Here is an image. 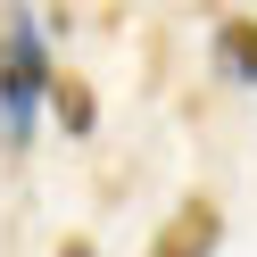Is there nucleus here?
Returning a JSON list of instances; mask_svg holds the SVG:
<instances>
[{
    "mask_svg": "<svg viewBox=\"0 0 257 257\" xmlns=\"http://www.w3.org/2000/svg\"><path fill=\"white\" fill-rule=\"evenodd\" d=\"M207 50H216V75L240 91H257V17L249 9H232V17H216V34H207Z\"/></svg>",
    "mask_w": 257,
    "mask_h": 257,
    "instance_id": "nucleus-3",
    "label": "nucleus"
},
{
    "mask_svg": "<svg viewBox=\"0 0 257 257\" xmlns=\"http://www.w3.org/2000/svg\"><path fill=\"white\" fill-rule=\"evenodd\" d=\"M216 240H224V207L216 199H183L166 224H158L150 257H216Z\"/></svg>",
    "mask_w": 257,
    "mask_h": 257,
    "instance_id": "nucleus-2",
    "label": "nucleus"
},
{
    "mask_svg": "<svg viewBox=\"0 0 257 257\" xmlns=\"http://www.w3.org/2000/svg\"><path fill=\"white\" fill-rule=\"evenodd\" d=\"M50 108H58V124H67V133H91V124H100L91 83H75V75H58V83H50Z\"/></svg>",
    "mask_w": 257,
    "mask_h": 257,
    "instance_id": "nucleus-4",
    "label": "nucleus"
},
{
    "mask_svg": "<svg viewBox=\"0 0 257 257\" xmlns=\"http://www.w3.org/2000/svg\"><path fill=\"white\" fill-rule=\"evenodd\" d=\"M50 83H58V67H50V17L9 9V17H0V133H9V150L34 141V108L50 100Z\"/></svg>",
    "mask_w": 257,
    "mask_h": 257,
    "instance_id": "nucleus-1",
    "label": "nucleus"
}]
</instances>
